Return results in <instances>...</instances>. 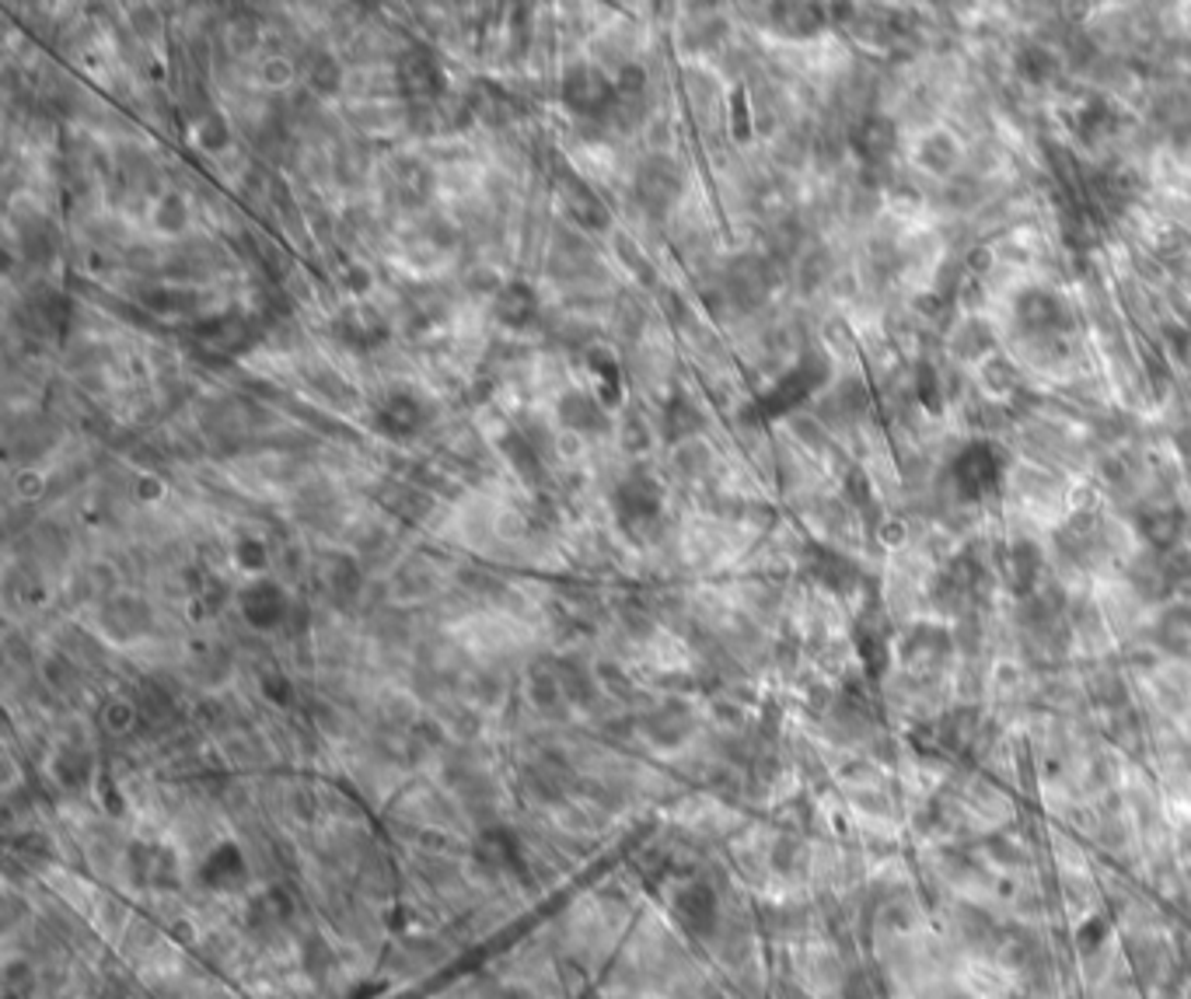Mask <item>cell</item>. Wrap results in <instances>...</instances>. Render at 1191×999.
Wrapping results in <instances>:
<instances>
[{
  "label": "cell",
  "instance_id": "6da1fadb",
  "mask_svg": "<svg viewBox=\"0 0 1191 999\" xmlns=\"http://www.w3.org/2000/svg\"><path fill=\"white\" fill-rule=\"evenodd\" d=\"M668 916L674 922V930L685 933L688 940L714 943V937L720 933V926H723L727 905L720 898L717 884L709 878H688V881L671 888Z\"/></svg>",
  "mask_w": 1191,
  "mask_h": 999
},
{
  "label": "cell",
  "instance_id": "7a4b0ae2",
  "mask_svg": "<svg viewBox=\"0 0 1191 999\" xmlns=\"http://www.w3.org/2000/svg\"><path fill=\"white\" fill-rule=\"evenodd\" d=\"M122 873L137 891L148 895H175L182 888V863L172 846L137 838L122 853Z\"/></svg>",
  "mask_w": 1191,
  "mask_h": 999
},
{
  "label": "cell",
  "instance_id": "3957f363",
  "mask_svg": "<svg viewBox=\"0 0 1191 999\" xmlns=\"http://www.w3.org/2000/svg\"><path fill=\"white\" fill-rule=\"evenodd\" d=\"M832 378V361L822 350H804V356L773 385V391L758 402L762 416H783L800 402H807L817 388H825Z\"/></svg>",
  "mask_w": 1191,
  "mask_h": 999
},
{
  "label": "cell",
  "instance_id": "277c9868",
  "mask_svg": "<svg viewBox=\"0 0 1191 999\" xmlns=\"http://www.w3.org/2000/svg\"><path fill=\"white\" fill-rule=\"evenodd\" d=\"M559 98L580 119L609 122L615 109V81L594 63H574L559 81Z\"/></svg>",
  "mask_w": 1191,
  "mask_h": 999
},
{
  "label": "cell",
  "instance_id": "5b68a950",
  "mask_svg": "<svg viewBox=\"0 0 1191 999\" xmlns=\"http://www.w3.org/2000/svg\"><path fill=\"white\" fill-rule=\"evenodd\" d=\"M612 510H615V521L622 525V531H647L653 528L657 521H661V510H664V490L661 483L644 472V469H633L622 483L615 486L612 493Z\"/></svg>",
  "mask_w": 1191,
  "mask_h": 999
},
{
  "label": "cell",
  "instance_id": "8992f818",
  "mask_svg": "<svg viewBox=\"0 0 1191 999\" xmlns=\"http://www.w3.org/2000/svg\"><path fill=\"white\" fill-rule=\"evenodd\" d=\"M682 192H685V172L679 162H671L668 154H650L636 165L633 196L647 213H653V218H664V213L682 200Z\"/></svg>",
  "mask_w": 1191,
  "mask_h": 999
},
{
  "label": "cell",
  "instance_id": "52a82bcc",
  "mask_svg": "<svg viewBox=\"0 0 1191 999\" xmlns=\"http://www.w3.org/2000/svg\"><path fill=\"white\" fill-rule=\"evenodd\" d=\"M197 881L203 891H210V895H245L248 888H252V856H248L238 843H217L210 846V853L200 860L197 867Z\"/></svg>",
  "mask_w": 1191,
  "mask_h": 999
},
{
  "label": "cell",
  "instance_id": "ba28073f",
  "mask_svg": "<svg viewBox=\"0 0 1191 999\" xmlns=\"http://www.w3.org/2000/svg\"><path fill=\"white\" fill-rule=\"evenodd\" d=\"M954 486L965 499H982L992 490H1000L1003 479V455L992 440H971L951 461Z\"/></svg>",
  "mask_w": 1191,
  "mask_h": 999
},
{
  "label": "cell",
  "instance_id": "9c48e42d",
  "mask_svg": "<svg viewBox=\"0 0 1191 999\" xmlns=\"http://www.w3.org/2000/svg\"><path fill=\"white\" fill-rule=\"evenodd\" d=\"M238 612L245 619V626H252L256 633H273L280 626H287V619L294 615V601L280 580L259 577L238 591Z\"/></svg>",
  "mask_w": 1191,
  "mask_h": 999
},
{
  "label": "cell",
  "instance_id": "30bf717a",
  "mask_svg": "<svg viewBox=\"0 0 1191 999\" xmlns=\"http://www.w3.org/2000/svg\"><path fill=\"white\" fill-rule=\"evenodd\" d=\"M294 919H297V902L291 891L280 884H270L266 891L248 895L245 913H241L245 933L259 943H273L287 926H294Z\"/></svg>",
  "mask_w": 1191,
  "mask_h": 999
},
{
  "label": "cell",
  "instance_id": "8fae6325",
  "mask_svg": "<svg viewBox=\"0 0 1191 999\" xmlns=\"http://www.w3.org/2000/svg\"><path fill=\"white\" fill-rule=\"evenodd\" d=\"M696 709L685 700H664L636 717V734L653 748H679L696 734Z\"/></svg>",
  "mask_w": 1191,
  "mask_h": 999
},
{
  "label": "cell",
  "instance_id": "7c38bea8",
  "mask_svg": "<svg viewBox=\"0 0 1191 999\" xmlns=\"http://www.w3.org/2000/svg\"><path fill=\"white\" fill-rule=\"evenodd\" d=\"M98 626L116 644H133L154 633V609L140 595H109L98 609Z\"/></svg>",
  "mask_w": 1191,
  "mask_h": 999
},
{
  "label": "cell",
  "instance_id": "4fadbf2b",
  "mask_svg": "<svg viewBox=\"0 0 1191 999\" xmlns=\"http://www.w3.org/2000/svg\"><path fill=\"white\" fill-rule=\"evenodd\" d=\"M434 420V409L426 399L413 396V391H388V396L375 406V426L378 434L392 440H409L423 434Z\"/></svg>",
  "mask_w": 1191,
  "mask_h": 999
},
{
  "label": "cell",
  "instance_id": "5bb4252c",
  "mask_svg": "<svg viewBox=\"0 0 1191 999\" xmlns=\"http://www.w3.org/2000/svg\"><path fill=\"white\" fill-rule=\"evenodd\" d=\"M332 339L346 350H357V353H370L378 350L381 343H388V336H392V326H388V318L370 308V305H346L340 315L332 318L329 326Z\"/></svg>",
  "mask_w": 1191,
  "mask_h": 999
},
{
  "label": "cell",
  "instance_id": "9a60e30c",
  "mask_svg": "<svg viewBox=\"0 0 1191 999\" xmlns=\"http://www.w3.org/2000/svg\"><path fill=\"white\" fill-rule=\"evenodd\" d=\"M1065 318H1070V312H1065L1062 297L1045 287H1027L1013 301V322H1017L1024 336L1035 339L1059 336L1065 329Z\"/></svg>",
  "mask_w": 1191,
  "mask_h": 999
},
{
  "label": "cell",
  "instance_id": "2e32d148",
  "mask_svg": "<svg viewBox=\"0 0 1191 999\" xmlns=\"http://www.w3.org/2000/svg\"><path fill=\"white\" fill-rule=\"evenodd\" d=\"M399 87L413 105H437L448 95V81L431 49H409L399 60Z\"/></svg>",
  "mask_w": 1191,
  "mask_h": 999
},
{
  "label": "cell",
  "instance_id": "e0dca14e",
  "mask_svg": "<svg viewBox=\"0 0 1191 999\" xmlns=\"http://www.w3.org/2000/svg\"><path fill=\"white\" fill-rule=\"evenodd\" d=\"M315 580L335 609H353L364 595V569L346 552H326L315 563Z\"/></svg>",
  "mask_w": 1191,
  "mask_h": 999
},
{
  "label": "cell",
  "instance_id": "ac0fdd59",
  "mask_svg": "<svg viewBox=\"0 0 1191 999\" xmlns=\"http://www.w3.org/2000/svg\"><path fill=\"white\" fill-rule=\"evenodd\" d=\"M951 650H954V639H951L947 630H936V626H930V622H919V626H912L909 633L901 636L898 657L916 678H930V674H936L940 668H944Z\"/></svg>",
  "mask_w": 1191,
  "mask_h": 999
},
{
  "label": "cell",
  "instance_id": "d6986e66",
  "mask_svg": "<svg viewBox=\"0 0 1191 999\" xmlns=\"http://www.w3.org/2000/svg\"><path fill=\"white\" fill-rule=\"evenodd\" d=\"M556 189L563 196V207L566 213L583 227V231H609L612 227V213L609 207H604L601 196L583 183V178L574 172V168H559L556 172Z\"/></svg>",
  "mask_w": 1191,
  "mask_h": 999
},
{
  "label": "cell",
  "instance_id": "ffe728a7",
  "mask_svg": "<svg viewBox=\"0 0 1191 999\" xmlns=\"http://www.w3.org/2000/svg\"><path fill=\"white\" fill-rule=\"evenodd\" d=\"M849 148L866 168H881V165L892 162V154L898 151V127L887 116H877V113L863 116L860 122H852Z\"/></svg>",
  "mask_w": 1191,
  "mask_h": 999
},
{
  "label": "cell",
  "instance_id": "44dd1931",
  "mask_svg": "<svg viewBox=\"0 0 1191 999\" xmlns=\"http://www.w3.org/2000/svg\"><path fill=\"white\" fill-rule=\"evenodd\" d=\"M647 70L636 67V63H626L618 70L615 78V109H612V119L618 130L633 133L639 122L647 119Z\"/></svg>",
  "mask_w": 1191,
  "mask_h": 999
},
{
  "label": "cell",
  "instance_id": "7402d4cb",
  "mask_svg": "<svg viewBox=\"0 0 1191 999\" xmlns=\"http://www.w3.org/2000/svg\"><path fill=\"white\" fill-rule=\"evenodd\" d=\"M982 860L1000 873V878H1021V873L1038 867V856L1030 853V846L1021 835H1010L1003 828H992L982 843H979Z\"/></svg>",
  "mask_w": 1191,
  "mask_h": 999
},
{
  "label": "cell",
  "instance_id": "603a6c76",
  "mask_svg": "<svg viewBox=\"0 0 1191 999\" xmlns=\"http://www.w3.org/2000/svg\"><path fill=\"white\" fill-rule=\"evenodd\" d=\"M723 287H727V297H731L734 305L755 308L769 297V287H773L769 266L762 262L758 256H741V259L731 262V270H727Z\"/></svg>",
  "mask_w": 1191,
  "mask_h": 999
},
{
  "label": "cell",
  "instance_id": "cb8c5ba5",
  "mask_svg": "<svg viewBox=\"0 0 1191 999\" xmlns=\"http://www.w3.org/2000/svg\"><path fill=\"white\" fill-rule=\"evenodd\" d=\"M1135 528H1140L1143 542L1153 552H1175L1184 542L1188 521H1184V510L1178 504H1157V507H1146L1140 514V525H1135Z\"/></svg>",
  "mask_w": 1191,
  "mask_h": 999
},
{
  "label": "cell",
  "instance_id": "d4e9b609",
  "mask_svg": "<svg viewBox=\"0 0 1191 999\" xmlns=\"http://www.w3.org/2000/svg\"><path fill=\"white\" fill-rule=\"evenodd\" d=\"M556 413H559V426H566V431H574V434H583V437H598V434L612 431L609 409L601 406L598 396H588V391H566L556 406Z\"/></svg>",
  "mask_w": 1191,
  "mask_h": 999
},
{
  "label": "cell",
  "instance_id": "484cf974",
  "mask_svg": "<svg viewBox=\"0 0 1191 999\" xmlns=\"http://www.w3.org/2000/svg\"><path fill=\"white\" fill-rule=\"evenodd\" d=\"M493 315L496 322H504L507 329H524L535 322L539 315V294L531 283L524 280H510L500 291L493 294Z\"/></svg>",
  "mask_w": 1191,
  "mask_h": 999
},
{
  "label": "cell",
  "instance_id": "4316f807",
  "mask_svg": "<svg viewBox=\"0 0 1191 999\" xmlns=\"http://www.w3.org/2000/svg\"><path fill=\"white\" fill-rule=\"evenodd\" d=\"M388 183H392L396 200L405 210H416L434 196V172H431V165H423L420 157H399L392 165V175H388Z\"/></svg>",
  "mask_w": 1191,
  "mask_h": 999
},
{
  "label": "cell",
  "instance_id": "83f0119b",
  "mask_svg": "<svg viewBox=\"0 0 1191 999\" xmlns=\"http://www.w3.org/2000/svg\"><path fill=\"white\" fill-rule=\"evenodd\" d=\"M1129 584L1132 591L1140 595L1143 601H1167L1170 595H1175V584H1170V574H1167V563H1164V552H1143V556H1135L1129 563Z\"/></svg>",
  "mask_w": 1191,
  "mask_h": 999
},
{
  "label": "cell",
  "instance_id": "f1b7e54d",
  "mask_svg": "<svg viewBox=\"0 0 1191 999\" xmlns=\"http://www.w3.org/2000/svg\"><path fill=\"white\" fill-rule=\"evenodd\" d=\"M556 671H559V685H563V695L570 706H580V709H591L598 706L601 700V678L594 668H588V661H580V657H559L556 661Z\"/></svg>",
  "mask_w": 1191,
  "mask_h": 999
},
{
  "label": "cell",
  "instance_id": "f546056e",
  "mask_svg": "<svg viewBox=\"0 0 1191 999\" xmlns=\"http://www.w3.org/2000/svg\"><path fill=\"white\" fill-rule=\"evenodd\" d=\"M1041 569H1045V552L1035 542H1013L1006 552V577L1017 598H1030L1041 587Z\"/></svg>",
  "mask_w": 1191,
  "mask_h": 999
},
{
  "label": "cell",
  "instance_id": "4dcf8cb0",
  "mask_svg": "<svg viewBox=\"0 0 1191 999\" xmlns=\"http://www.w3.org/2000/svg\"><path fill=\"white\" fill-rule=\"evenodd\" d=\"M378 504H381L388 514H392V517H399V521L416 525V521H423L426 514H431L434 499H431V493H426V490H420V486H413V483H399V479H392V483H381V486H378Z\"/></svg>",
  "mask_w": 1191,
  "mask_h": 999
},
{
  "label": "cell",
  "instance_id": "1f68e13d",
  "mask_svg": "<svg viewBox=\"0 0 1191 999\" xmlns=\"http://www.w3.org/2000/svg\"><path fill=\"white\" fill-rule=\"evenodd\" d=\"M528 703L542 717H563V709L570 706L559 685V671L556 661H539L528 671Z\"/></svg>",
  "mask_w": 1191,
  "mask_h": 999
},
{
  "label": "cell",
  "instance_id": "d6a6232c",
  "mask_svg": "<svg viewBox=\"0 0 1191 999\" xmlns=\"http://www.w3.org/2000/svg\"><path fill=\"white\" fill-rule=\"evenodd\" d=\"M811 574H814L817 584H825L828 591H835V595H849L852 587L860 584L857 563L846 560L842 552L825 549V545H814L811 549Z\"/></svg>",
  "mask_w": 1191,
  "mask_h": 999
},
{
  "label": "cell",
  "instance_id": "836d02e7",
  "mask_svg": "<svg viewBox=\"0 0 1191 999\" xmlns=\"http://www.w3.org/2000/svg\"><path fill=\"white\" fill-rule=\"evenodd\" d=\"M1118 127H1122V116H1118V109H1115L1108 98H1087V102L1080 105V113H1076V137L1087 148H1100L1108 137L1118 133Z\"/></svg>",
  "mask_w": 1191,
  "mask_h": 999
},
{
  "label": "cell",
  "instance_id": "e575fe53",
  "mask_svg": "<svg viewBox=\"0 0 1191 999\" xmlns=\"http://www.w3.org/2000/svg\"><path fill=\"white\" fill-rule=\"evenodd\" d=\"M1153 639L1170 657L1191 654V604H1167L1153 622Z\"/></svg>",
  "mask_w": 1191,
  "mask_h": 999
},
{
  "label": "cell",
  "instance_id": "d590c367",
  "mask_svg": "<svg viewBox=\"0 0 1191 999\" xmlns=\"http://www.w3.org/2000/svg\"><path fill=\"white\" fill-rule=\"evenodd\" d=\"M297 957H300V972H305L315 986H326L329 975L335 972V951L322 930H305L297 940Z\"/></svg>",
  "mask_w": 1191,
  "mask_h": 999
},
{
  "label": "cell",
  "instance_id": "8d00e7d4",
  "mask_svg": "<svg viewBox=\"0 0 1191 999\" xmlns=\"http://www.w3.org/2000/svg\"><path fill=\"white\" fill-rule=\"evenodd\" d=\"M703 423L706 420L696 409V402H692L685 391H674V396L668 399V406H664V420H661L664 440L668 444H685V440H692L703 431Z\"/></svg>",
  "mask_w": 1191,
  "mask_h": 999
},
{
  "label": "cell",
  "instance_id": "74e56055",
  "mask_svg": "<svg viewBox=\"0 0 1191 999\" xmlns=\"http://www.w3.org/2000/svg\"><path fill=\"white\" fill-rule=\"evenodd\" d=\"M773 25L790 39H811L825 28V8L817 4H773Z\"/></svg>",
  "mask_w": 1191,
  "mask_h": 999
},
{
  "label": "cell",
  "instance_id": "f35d334b",
  "mask_svg": "<svg viewBox=\"0 0 1191 999\" xmlns=\"http://www.w3.org/2000/svg\"><path fill=\"white\" fill-rule=\"evenodd\" d=\"M92 773H95V762L87 755V748H81V744H63L60 752L52 755V779L70 794L84 790L87 783H92Z\"/></svg>",
  "mask_w": 1191,
  "mask_h": 999
},
{
  "label": "cell",
  "instance_id": "ab89813d",
  "mask_svg": "<svg viewBox=\"0 0 1191 999\" xmlns=\"http://www.w3.org/2000/svg\"><path fill=\"white\" fill-rule=\"evenodd\" d=\"M500 451H504V458L510 461L514 472H518L528 486H531V483L539 486L542 479H545V472H542V458H539V451H535V444H531V437H524V434H518V431H510V434H504V437H500Z\"/></svg>",
  "mask_w": 1191,
  "mask_h": 999
},
{
  "label": "cell",
  "instance_id": "60d3db41",
  "mask_svg": "<svg viewBox=\"0 0 1191 999\" xmlns=\"http://www.w3.org/2000/svg\"><path fill=\"white\" fill-rule=\"evenodd\" d=\"M588 371L598 378V399L604 409H612L622 402V374L615 364V353H609L604 346L588 350Z\"/></svg>",
  "mask_w": 1191,
  "mask_h": 999
},
{
  "label": "cell",
  "instance_id": "b9f144b4",
  "mask_svg": "<svg viewBox=\"0 0 1191 999\" xmlns=\"http://www.w3.org/2000/svg\"><path fill=\"white\" fill-rule=\"evenodd\" d=\"M1017 74L1027 84H1048V81H1056V74H1059V57L1041 43H1027L1017 52Z\"/></svg>",
  "mask_w": 1191,
  "mask_h": 999
},
{
  "label": "cell",
  "instance_id": "7bdbcfd3",
  "mask_svg": "<svg viewBox=\"0 0 1191 999\" xmlns=\"http://www.w3.org/2000/svg\"><path fill=\"white\" fill-rule=\"evenodd\" d=\"M919 162H922V168H930L936 175H947V172L957 168V162H962V148H957V140L951 133L936 130L919 144Z\"/></svg>",
  "mask_w": 1191,
  "mask_h": 999
},
{
  "label": "cell",
  "instance_id": "ee69618b",
  "mask_svg": "<svg viewBox=\"0 0 1191 999\" xmlns=\"http://www.w3.org/2000/svg\"><path fill=\"white\" fill-rule=\"evenodd\" d=\"M137 713H140V724L144 727H154V730H165L172 720H175V703L172 695L165 689L157 685H144L137 692Z\"/></svg>",
  "mask_w": 1191,
  "mask_h": 999
},
{
  "label": "cell",
  "instance_id": "f6af8a7d",
  "mask_svg": "<svg viewBox=\"0 0 1191 999\" xmlns=\"http://www.w3.org/2000/svg\"><path fill=\"white\" fill-rule=\"evenodd\" d=\"M0 989H4V999H32L39 989V972L28 957H8L4 972H0Z\"/></svg>",
  "mask_w": 1191,
  "mask_h": 999
},
{
  "label": "cell",
  "instance_id": "bcb514c9",
  "mask_svg": "<svg viewBox=\"0 0 1191 999\" xmlns=\"http://www.w3.org/2000/svg\"><path fill=\"white\" fill-rule=\"evenodd\" d=\"M259 692H262V700L276 709H291L297 703V689L291 682V674L280 668H266L259 674Z\"/></svg>",
  "mask_w": 1191,
  "mask_h": 999
},
{
  "label": "cell",
  "instance_id": "7dc6e473",
  "mask_svg": "<svg viewBox=\"0 0 1191 999\" xmlns=\"http://www.w3.org/2000/svg\"><path fill=\"white\" fill-rule=\"evenodd\" d=\"M343 84V70L340 63H335V57H329V52H318V57L308 63V87L315 95H335Z\"/></svg>",
  "mask_w": 1191,
  "mask_h": 999
},
{
  "label": "cell",
  "instance_id": "c3c4849f",
  "mask_svg": "<svg viewBox=\"0 0 1191 999\" xmlns=\"http://www.w3.org/2000/svg\"><path fill=\"white\" fill-rule=\"evenodd\" d=\"M992 343L995 339L986 322H965L954 336V350H957V356H965V361H979L982 353H992Z\"/></svg>",
  "mask_w": 1191,
  "mask_h": 999
},
{
  "label": "cell",
  "instance_id": "681fc988",
  "mask_svg": "<svg viewBox=\"0 0 1191 999\" xmlns=\"http://www.w3.org/2000/svg\"><path fill=\"white\" fill-rule=\"evenodd\" d=\"M1087 689L1094 695V703L1105 706V709H1122L1129 703V689H1125V682L1115 671H1097L1090 682H1087Z\"/></svg>",
  "mask_w": 1191,
  "mask_h": 999
},
{
  "label": "cell",
  "instance_id": "f907efd6",
  "mask_svg": "<svg viewBox=\"0 0 1191 999\" xmlns=\"http://www.w3.org/2000/svg\"><path fill=\"white\" fill-rule=\"evenodd\" d=\"M154 224H157V231H165V235H182L189 227V207L182 200V192L162 196V203L154 210Z\"/></svg>",
  "mask_w": 1191,
  "mask_h": 999
},
{
  "label": "cell",
  "instance_id": "816d5d0a",
  "mask_svg": "<svg viewBox=\"0 0 1191 999\" xmlns=\"http://www.w3.org/2000/svg\"><path fill=\"white\" fill-rule=\"evenodd\" d=\"M102 727L109 730L113 738L130 734V730H137V727H140L137 703H133V700H109V703L102 706Z\"/></svg>",
  "mask_w": 1191,
  "mask_h": 999
},
{
  "label": "cell",
  "instance_id": "f5cc1de1",
  "mask_svg": "<svg viewBox=\"0 0 1191 999\" xmlns=\"http://www.w3.org/2000/svg\"><path fill=\"white\" fill-rule=\"evenodd\" d=\"M832 406H835V413H839V420H857L863 409L870 406V396H866L863 381H852V378L842 381L839 391H835Z\"/></svg>",
  "mask_w": 1191,
  "mask_h": 999
},
{
  "label": "cell",
  "instance_id": "db71d44e",
  "mask_svg": "<svg viewBox=\"0 0 1191 999\" xmlns=\"http://www.w3.org/2000/svg\"><path fill=\"white\" fill-rule=\"evenodd\" d=\"M912 388H916V399L927 406L930 413H940V406H944V391H940V374H936V367L919 364Z\"/></svg>",
  "mask_w": 1191,
  "mask_h": 999
},
{
  "label": "cell",
  "instance_id": "11a10c76",
  "mask_svg": "<svg viewBox=\"0 0 1191 999\" xmlns=\"http://www.w3.org/2000/svg\"><path fill=\"white\" fill-rule=\"evenodd\" d=\"M235 563L245 574H262L270 566V549H266L262 539H238L235 545Z\"/></svg>",
  "mask_w": 1191,
  "mask_h": 999
},
{
  "label": "cell",
  "instance_id": "9f6ffc18",
  "mask_svg": "<svg viewBox=\"0 0 1191 999\" xmlns=\"http://www.w3.org/2000/svg\"><path fill=\"white\" fill-rule=\"evenodd\" d=\"M197 140L203 151H224L227 140H231V130H227V119L221 113H207L200 130H197Z\"/></svg>",
  "mask_w": 1191,
  "mask_h": 999
},
{
  "label": "cell",
  "instance_id": "6f0895ef",
  "mask_svg": "<svg viewBox=\"0 0 1191 999\" xmlns=\"http://www.w3.org/2000/svg\"><path fill=\"white\" fill-rule=\"evenodd\" d=\"M43 671H46V682L57 689V692H70V689L78 685V678H81L78 674V665L67 661V657H49Z\"/></svg>",
  "mask_w": 1191,
  "mask_h": 999
},
{
  "label": "cell",
  "instance_id": "680465c9",
  "mask_svg": "<svg viewBox=\"0 0 1191 999\" xmlns=\"http://www.w3.org/2000/svg\"><path fill=\"white\" fill-rule=\"evenodd\" d=\"M846 490H849V499H857V507H860V510H870V507H874V496H870L874 490H870L866 475H863L860 469H852V472H849Z\"/></svg>",
  "mask_w": 1191,
  "mask_h": 999
},
{
  "label": "cell",
  "instance_id": "91938a15",
  "mask_svg": "<svg viewBox=\"0 0 1191 999\" xmlns=\"http://www.w3.org/2000/svg\"><path fill=\"white\" fill-rule=\"evenodd\" d=\"M622 434H626V437H622V444H626V451H647L650 437H647V423L639 420V416H629V420H626V431H622Z\"/></svg>",
  "mask_w": 1191,
  "mask_h": 999
},
{
  "label": "cell",
  "instance_id": "94428289",
  "mask_svg": "<svg viewBox=\"0 0 1191 999\" xmlns=\"http://www.w3.org/2000/svg\"><path fill=\"white\" fill-rule=\"evenodd\" d=\"M1167 343L1178 353L1181 364H1191V326H1170L1167 329Z\"/></svg>",
  "mask_w": 1191,
  "mask_h": 999
},
{
  "label": "cell",
  "instance_id": "6125c7cd",
  "mask_svg": "<svg viewBox=\"0 0 1191 999\" xmlns=\"http://www.w3.org/2000/svg\"><path fill=\"white\" fill-rule=\"evenodd\" d=\"M734 137L748 140L752 137V119H748V98H744V87L734 92Z\"/></svg>",
  "mask_w": 1191,
  "mask_h": 999
},
{
  "label": "cell",
  "instance_id": "be15d7a7",
  "mask_svg": "<svg viewBox=\"0 0 1191 999\" xmlns=\"http://www.w3.org/2000/svg\"><path fill=\"white\" fill-rule=\"evenodd\" d=\"M346 283L353 294H364L370 287V277H367V270H361V266H346Z\"/></svg>",
  "mask_w": 1191,
  "mask_h": 999
},
{
  "label": "cell",
  "instance_id": "e7e4bbea",
  "mask_svg": "<svg viewBox=\"0 0 1191 999\" xmlns=\"http://www.w3.org/2000/svg\"><path fill=\"white\" fill-rule=\"evenodd\" d=\"M287 78H291L287 63H270V81H273V84H276V81L283 84V81H287Z\"/></svg>",
  "mask_w": 1191,
  "mask_h": 999
},
{
  "label": "cell",
  "instance_id": "03108f58",
  "mask_svg": "<svg viewBox=\"0 0 1191 999\" xmlns=\"http://www.w3.org/2000/svg\"><path fill=\"white\" fill-rule=\"evenodd\" d=\"M1178 448H1181V455H1188V458H1191V426H1184V431H1178Z\"/></svg>",
  "mask_w": 1191,
  "mask_h": 999
}]
</instances>
